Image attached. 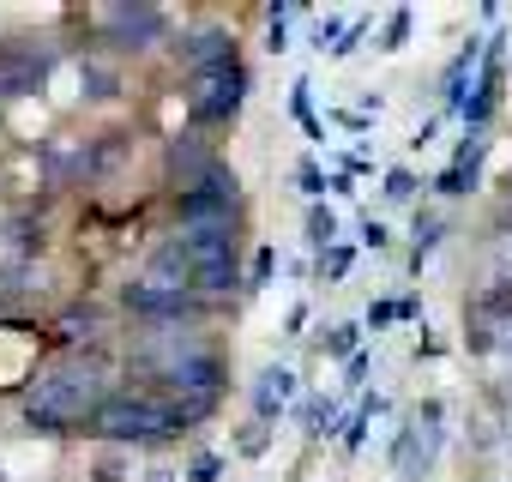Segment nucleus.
Instances as JSON below:
<instances>
[{"mask_svg": "<svg viewBox=\"0 0 512 482\" xmlns=\"http://www.w3.org/2000/svg\"><path fill=\"white\" fill-rule=\"evenodd\" d=\"M380 410H386V398L374 392V398H362V404L344 416V434H338V440H344V452H362V440H368V428H374V416H380Z\"/></svg>", "mask_w": 512, "mask_h": 482, "instance_id": "17", "label": "nucleus"}, {"mask_svg": "<svg viewBox=\"0 0 512 482\" xmlns=\"http://www.w3.org/2000/svg\"><path fill=\"white\" fill-rule=\"evenodd\" d=\"M0 482H7V470H0Z\"/></svg>", "mask_w": 512, "mask_h": 482, "instance_id": "37", "label": "nucleus"}, {"mask_svg": "<svg viewBox=\"0 0 512 482\" xmlns=\"http://www.w3.org/2000/svg\"><path fill=\"white\" fill-rule=\"evenodd\" d=\"M145 482H175V476H169V470H151V476H145Z\"/></svg>", "mask_w": 512, "mask_h": 482, "instance_id": "36", "label": "nucleus"}, {"mask_svg": "<svg viewBox=\"0 0 512 482\" xmlns=\"http://www.w3.org/2000/svg\"><path fill=\"white\" fill-rule=\"evenodd\" d=\"M229 61H241V49H235V31H229V25H193V31L181 37V67H187V79L217 73V67H229Z\"/></svg>", "mask_w": 512, "mask_h": 482, "instance_id": "8", "label": "nucleus"}, {"mask_svg": "<svg viewBox=\"0 0 512 482\" xmlns=\"http://www.w3.org/2000/svg\"><path fill=\"white\" fill-rule=\"evenodd\" d=\"M500 79H506V37L494 31L488 37V55H482V73H476V85H470V103H464V133H482L488 121H494V109H500Z\"/></svg>", "mask_w": 512, "mask_h": 482, "instance_id": "7", "label": "nucleus"}, {"mask_svg": "<svg viewBox=\"0 0 512 482\" xmlns=\"http://www.w3.org/2000/svg\"><path fill=\"white\" fill-rule=\"evenodd\" d=\"M290 115L302 121V133H308V139H320V145H326V127H320V115H314V79H296V85H290Z\"/></svg>", "mask_w": 512, "mask_h": 482, "instance_id": "18", "label": "nucleus"}, {"mask_svg": "<svg viewBox=\"0 0 512 482\" xmlns=\"http://www.w3.org/2000/svg\"><path fill=\"white\" fill-rule=\"evenodd\" d=\"M55 338H61V344H85V350H97V344H103V314H97L91 302H73V308L55 320Z\"/></svg>", "mask_w": 512, "mask_h": 482, "instance_id": "14", "label": "nucleus"}, {"mask_svg": "<svg viewBox=\"0 0 512 482\" xmlns=\"http://www.w3.org/2000/svg\"><path fill=\"white\" fill-rule=\"evenodd\" d=\"M380 193H386L392 205H410V199L422 193V181H416V169H404V163H398V169H386V187H380Z\"/></svg>", "mask_w": 512, "mask_h": 482, "instance_id": "23", "label": "nucleus"}, {"mask_svg": "<svg viewBox=\"0 0 512 482\" xmlns=\"http://www.w3.org/2000/svg\"><path fill=\"white\" fill-rule=\"evenodd\" d=\"M326 193H338V199H350V193H356V175H344V169H338V175L326 181Z\"/></svg>", "mask_w": 512, "mask_h": 482, "instance_id": "33", "label": "nucleus"}, {"mask_svg": "<svg viewBox=\"0 0 512 482\" xmlns=\"http://www.w3.org/2000/svg\"><path fill=\"white\" fill-rule=\"evenodd\" d=\"M97 37L115 49V55H145L169 37V13L163 7H97L91 13Z\"/></svg>", "mask_w": 512, "mask_h": 482, "instance_id": "5", "label": "nucleus"}, {"mask_svg": "<svg viewBox=\"0 0 512 482\" xmlns=\"http://www.w3.org/2000/svg\"><path fill=\"white\" fill-rule=\"evenodd\" d=\"M223 157L199 139V133H175L169 139V175H175V193H187V187H199L211 169H217Z\"/></svg>", "mask_w": 512, "mask_h": 482, "instance_id": "10", "label": "nucleus"}, {"mask_svg": "<svg viewBox=\"0 0 512 482\" xmlns=\"http://www.w3.org/2000/svg\"><path fill=\"white\" fill-rule=\"evenodd\" d=\"M302 326H308V302H296V308H290V320H284V332H290V338H302Z\"/></svg>", "mask_w": 512, "mask_h": 482, "instance_id": "34", "label": "nucleus"}, {"mask_svg": "<svg viewBox=\"0 0 512 482\" xmlns=\"http://www.w3.org/2000/svg\"><path fill=\"white\" fill-rule=\"evenodd\" d=\"M398 320H404V326L422 320V302H416V296H398Z\"/></svg>", "mask_w": 512, "mask_h": 482, "instance_id": "35", "label": "nucleus"}, {"mask_svg": "<svg viewBox=\"0 0 512 482\" xmlns=\"http://www.w3.org/2000/svg\"><path fill=\"white\" fill-rule=\"evenodd\" d=\"M193 428H199V416H193L187 404L163 398V392H109L85 434H91L97 446L157 452V446H169V440H181V434H193Z\"/></svg>", "mask_w": 512, "mask_h": 482, "instance_id": "2", "label": "nucleus"}, {"mask_svg": "<svg viewBox=\"0 0 512 482\" xmlns=\"http://www.w3.org/2000/svg\"><path fill=\"white\" fill-rule=\"evenodd\" d=\"M350 266H356V254H350L344 241H338V248H332V254L314 266V272H320V284H344V278H350Z\"/></svg>", "mask_w": 512, "mask_h": 482, "instance_id": "24", "label": "nucleus"}, {"mask_svg": "<svg viewBox=\"0 0 512 482\" xmlns=\"http://www.w3.org/2000/svg\"><path fill=\"white\" fill-rule=\"evenodd\" d=\"M362 332H368L362 320H338V326H326V338H320V356H344V362H350V356L362 350Z\"/></svg>", "mask_w": 512, "mask_h": 482, "instance_id": "19", "label": "nucleus"}, {"mask_svg": "<svg viewBox=\"0 0 512 482\" xmlns=\"http://www.w3.org/2000/svg\"><path fill=\"white\" fill-rule=\"evenodd\" d=\"M440 241H446V217L416 211V229H410V272H422V266L440 254Z\"/></svg>", "mask_w": 512, "mask_h": 482, "instance_id": "15", "label": "nucleus"}, {"mask_svg": "<svg viewBox=\"0 0 512 482\" xmlns=\"http://www.w3.org/2000/svg\"><path fill=\"white\" fill-rule=\"evenodd\" d=\"M272 278H278V248L266 241V248H253V260H247V290L241 296H260Z\"/></svg>", "mask_w": 512, "mask_h": 482, "instance_id": "20", "label": "nucleus"}, {"mask_svg": "<svg viewBox=\"0 0 512 482\" xmlns=\"http://www.w3.org/2000/svg\"><path fill=\"white\" fill-rule=\"evenodd\" d=\"M217 476H223V452H211V446H205V452H193V458H187V482H217Z\"/></svg>", "mask_w": 512, "mask_h": 482, "instance_id": "28", "label": "nucleus"}, {"mask_svg": "<svg viewBox=\"0 0 512 482\" xmlns=\"http://www.w3.org/2000/svg\"><path fill=\"white\" fill-rule=\"evenodd\" d=\"M368 368H374V356H368V350H356V356H350V362H344V386H350V392H356V386H362V380H368Z\"/></svg>", "mask_w": 512, "mask_h": 482, "instance_id": "32", "label": "nucleus"}, {"mask_svg": "<svg viewBox=\"0 0 512 482\" xmlns=\"http://www.w3.org/2000/svg\"><path fill=\"white\" fill-rule=\"evenodd\" d=\"M326 181H332V175H326V169H320L314 157H302V163H296V187H302V193H308L314 205H320V193H326Z\"/></svg>", "mask_w": 512, "mask_h": 482, "instance_id": "27", "label": "nucleus"}, {"mask_svg": "<svg viewBox=\"0 0 512 482\" xmlns=\"http://www.w3.org/2000/svg\"><path fill=\"white\" fill-rule=\"evenodd\" d=\"M247 91H253L247 61H229V67H217V73H199V79H187V121H193L199 133H223V127L241 121Z\"/></svg>", "mask_w": 512, "mask_h": 482, "instance_id": "3", "label": "nucleus"}, {"mask_svg": "<svg viewBox=\"0 0 512 482\" xmlns=\"http://www.w3.org/2000/svg\"><path fill=\"white\" fill-rule=\"evenodd\" d=\"M79 73H85V85H91V97H97V103H109V97L121 91V79H115V73H109L103 61H91V55L79 61Z\"/></svg>", "mask_w": 512, "mask_h": 482, "instance_id": "22", "label": "nucleus"}, {"mask_svg": "<svg viewBox=\"0 0 512 482\" xmlns=\"http://www.w3.org/2000/svg\"><path fill=\"white\" fill-rule=\"evenodd\" d=\"M109 392H115V386H109L97 350H85V356H55V362L37 368V380L25 386L19 422H25V434L67 440V434H85V428H91V416L103 410Z\"/></svg>", "mask_w": 512, "mask_h": 482, "instance_id": "1", "label": "nucleus"}, {"mask_svg": "<svg viewBox=\"0 0 512 482\" xmlns=\"http://www.w3.org/2000/svg\"><path fill=\"white\" fill-rule=\"evenodd\" d=\"M145 284H163V290H193V260H187V248H181V235H163L157 248L145 254V272H139ZM199 296V290H193Z\"/></svg>", "mask_w": 512, "mask_h": 482, "instance_id": "11", "label": "nucleus"}, {"mask_svg": "<svg viewBox=\"0 0 512 482\" xmlns=\"http://www.w3.org/2000/svg\"><path fill=\"white\" fill-rule=\"evenodd\" d=\"M464 320H476V326H494V332H506V326H512V272H506V278H494V284H482V290L470 296Z\"/></svg>", "mask_w": 512, "mask_h": 482, "instance_id": "13", "label": "nucleus"}, {"mask_svg": "<svg viewBox=\"0 0 512 482\" xmlns=\"http://www.w3.org/2000/svg\"><path fill=\"white\" fill-rule=\"evenodd\" d=\"M290 404H296V374L290 368H266L260 380H253V422L272 428V416H284Z\"/></svg>", "mask_w": 512, "mask_h": 482, "instance_id": "12", "label": "nucleus"}, {"mask_svg": "<svg viewBox=\"0 0 512 482\" xmlns=\"http://www.w3.org/2000/svg\"><path fill=\"white\" fill-rule=\"evenodd\" d=\"M362 248H374V254H386V248H392V229H386L380 217H368V223H362Z\"/></svg>", "mask_w": 512, "mask_h": 482, "instance_id": "31", "label": "nucleus"}, {"mask_svg": "<svg viewBox=\"0 0 512 482\" xmlns=\"http://www.w3.org/2000/svg\"><path fill=\"white\" fill-rule=\"evenodd\" d=\"M55 67V49H0V103L31 97Z\"/></svg>", "mask_w": 512, "mask_h": 482, "instance_id": "9", "label": "nucleus"}, {"mask_svg": "<svg viewBox=\"0 0 512 482\" xmlns=\"http://www.w3.org/2000/svg\"><path fill=\"white\" fill-rule=\"evenodd\" d=\"M266 446H272V428H266V422H247V428L235 434V452H241V458H260Z\"/></svg>", "mask_w": 512, "mask_h": 482, "instance_id": "26", "label": "nucleus"}, {"mask_svg": "<svg viewBox=\"0 0 512 482\" xmlns=\"http://www.w3.org/2000/svg\"><path fill=\"white\" fill-rule=\"evenodd\" d=\"M338 229H344V223H338V211H332L326 199H320V205H308V248H314L320 260L338 248Z\"/></svg>", "mask_w": 512, "mask_h": 482, "instance_id": "16", "label": "nucleus"}, {"mask_svg": "<svg viewBox=\"0 0 512 482\" xmlns=\"http://www.w3.org/2000/svg\"><path fill=\"white\" fill-rule=\"evenodd\" d=\"M127 464H133V452H121V446H103V458H97V482H127Z\"/></svg>", "mask_w": 512, "mask_h": 482, "instance_id": "25", "label": "nucleus"}, {"mask_svg": "<svg viewBox=\"0 0 512 482\" xmlns=\"http://www.w3.org/2000/svg\"><path fill=\"white\" fill-rule=\"evenodd\" d=\"M241 217V175L229 163H217L199 187L175 193V223L193 229V223H235Z\"/></svg>", "mask_w": 512, "mask_h": 482, "instance_id": "6", "label": "nucleus"}, {"mask_svg": "<svg viewBox=\"0 0 512 482\" xmlns=\"http://www.w3.org/2000/svg\"><path fill=\"white\" fill-rule=\"evenodd\" d=\"M410 25H416V13H410V7H392V13H386V37H380V49L398 55V49L410 43Z\"/></svg>", "mask_w": 512, "mask_h": 482, "instance_id": "21", "label": "nucleus"}, {"mask_svg": "<svg viewBox=\"0 0 512 482\" xmlns=\"http://www.w3.org/2000/svg\"><path fill=\"white\" fill-rule=\"evenodd\" d=\"M121 308H127L145 332H157V326H205L217 302H205V296H193V290H163V284L133 278V284H121Z\"/></svg>", "mask_w": 512, "mask_h": 482, "instance_id": "4", "label": "nucleus"}, {"mask_svg": "<svg viewBox=\"0 0 512 482\" xmlns=\"http://www.w3.org/2000/svg\"><path fill=\"white\" fill-rule=\"evenodd\" d=\"M368 31H374V19H350V31H344V43H338V49H332V55H326V61H344V55H356V49H362V37H368Z\"/></svg>", "mask_w": 512, "mask_h": 482, "instance_id": "29", "label": "nucleus"}, {"mask_svg": "<svg viewBox=\"0 0 512 482\" xmlns=\"http://www.w3.org/2000/svg\"><path fill=\"white\" fill-rule=\"evenodd\" d=\"M392 320H398V302H368V314H362V326H368V332H386Z\"/></svg>", "mask_w": 512, "mask_h": 482, "instance_id": "30", "label": "nucleus"}]
</instances>
